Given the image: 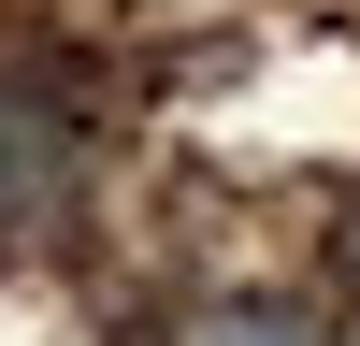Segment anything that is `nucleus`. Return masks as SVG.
I'll list each match as a JSON object with an SVG mask.
<instances>
[{"label":"nucleus","mask_w":360,"mask_h":346,"mask_svg":"<svg viewBox=\"0 0 360 346\" xmlns=\"http://www.w3.org/2000/svg\"><path fill=\"white\" fill-rule=\"evenodd\" d=\"M173 346H317V317L303 303H202V317H173Z\"/></svg>","instance_id":"f03ea898"},{"label":"nucleus","mask_w":360,"mask_h":346,"mask_svg":"<svg viewBox=\"0 0 360 346\" xmlns=\"http://www.w3.org/2000/svg\"><path fill=\"white\" fill-rule=\"evenodd\" d=\"M72 173H86V115H58L44 86H0V217L58 231L72 217Z\"/></svg>","instance_id":"f257e3e1"},{"label":"nucleus","mask_w":360,"mask_h":346,"mask_svg":"<svg viewBox=\"0 0 360 346\" xmlns=\"http://www.w3.org/2000/svg\"><path fill=\"white\" fill-rule=\"evenodd\" d=\"M332 274H346V288H360V202H346V231H332Z\"/></svg>","instance_id":"7ed1b4c3"}]
</instances>
